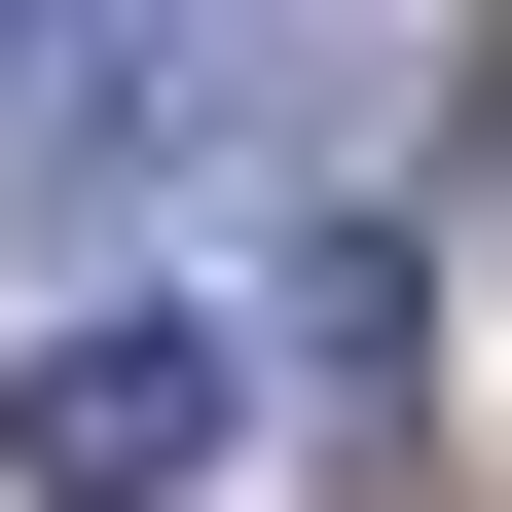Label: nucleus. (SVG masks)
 <instances>
[{
  "mask_svg": "<svg viewBox=\"0 0 512 512\" xmlns=\"http://www.w3.org/2000/svg\"><path fill=\"white\" fill-rule=\"evenodd\" d=\"M220 403H256V330H183V293H74V330L0 366V476H37V512H183V476H220Z\"/></svg>",
  "mask_w": 512,
  "mask_h": 512,
  "instance_id": "1",
  "label": "nucleus"
}]
</instances>
